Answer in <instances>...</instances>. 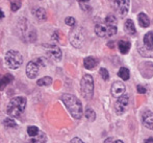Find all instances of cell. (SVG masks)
<instances>
[{
    "mask_svg": "<svg viewBox=\"0 0 153 143\" xmlns=\"http://www.w3.org/2000/svg\"><path fill=\"white\" fill-rule=\"evenodd\" d=\"M117 19L114 15H107L103 22L97 23L95 26V32L100 38H108L117 34Z\"/></svg>",
    "mask_w": 153,
    "mask_h": 143,
    "instance_id": "cell-1",
    "label": "cell"
},
{
    "mask_svg": "<svg viewBox=\"0 0 153 143\" xmlns=\"http://www.w3.org/2000/svg\"><path fill=\"white\" fill-rule=\"evenodd\" d=\"M62 101L66 106V108L70 112V114L72 115L73 118L80 119L82 117V105H81V101L76 96H74L72 94H64L62 96Z\"/></svg>",
    "mask_w": 153,
    "mask_h": 143,
    "instance_id": "cell-2",
    "label": "cell"
},
{
    "mask_svg": "<svg viewBox=\"0 0 153 143\" xmlns=\"http://www.w3.org/2000/svg\"><path fill=\"white\" fill-rule=\"evenodd\" d=\"M26 105H27V100L25 97L17 96L10 101V103L7 105L6 112H7L8 116L14 117V118H18L25 111Z\"/></svg>",
    "mask_w": 153,
    "mask_h": 143,
    "instance_id": "cell-3",
    "label": "cell"
},
{
    "mask_svg": "<svg viewBox=\"0 0 153 143\" xmlns=\"http://www.w3.org/2000/svg\"><path fill=\"white\" fill-rule=\"evenodd\" d=\"M80 90L83 98L91 100L94 94V79L90 74H85L80 81Z\"/></svg>",
    "mask_w": 153,
    "mask_h": 143,
    "instance_id": "cell-4",
    "label": "cell"
},
{
    "mask_svg": "<svg viewBox=\"0 0 153 143\" xmlns=\"http://www.w3.org/2000/svg\"><path fill=\"white\" fill-rule=\"evenodd\" d=\"M47 65V61L45 58H36V60L30 61L26 66V75L28 79H33L39 74L40 67H44Z\"/></svg>",
    "mask_w": 153,
    "mask_h": 143,
    "instance_id": "cell-5",
    "label": "cell"
},
{
    "mask_svg": "<svg viewBox=\"0 0 153 143\" xmlns=\"http://www.w3.org/2000/svg\"><path fill=\"white\" fill-rule=\"evenodd\" d=\"M5 63L10 69H18L23 63V57L17 50H8L5 55Z\"/></svg>",
    "mask_w": 153,
    "mask_h": 143,
    "instance_id": "cell-6",
    "label": "cell"
},
{
    "mask_svg": "<svg viewBox=\"0 0 153 143\" xmlns=\"http://www.w3.org/2000/svg\"><path fill=\"white\" fill-rule=\"evenodd\" d=\"M69 40H70V43L72 44L73 47H75V48H80L85 40V30L82 28H80V27H77V28H75L74 30H72L70 36H69Z\"/></svg>",
    "mask_w": 153,
    "mask_h": 143,
    "instance_id": "cell-7",
    "label": "cell"
},
{
    "mask_svg": "<svg viewBox=\"0 0 153 143\" xmlns=\"http://www.w3.org/2000/svg\"><path fill=\"white\" fill-rule=\"evenodd\" d=\"M109 1H111V7L119 16L124 17L128 14L130 0H109Z\"/></svg>",
    "mask_w": 153,
    "mask_h": 143,
    "instance_id": "cell-8",
    "label": "cell"
},
{
    "mask_svg": "<svg viewBox=\"0 0 153 143\" xmlns=\"http://www.w3.org/2000/svg\"><path fill=\"white\" fill-rule=\"evenodd\" d=\"M129 103V96L127 94H123L121 96H119L118 100L115 103V112L118 115H122L126 111L127 107Z\"/></svg>",
    "mask_w": 153,
    "mask_h": 143,
    "instance_id": "cell-9",
    "label": "cell"
},
{
    "mask_svg": "<svg viewBox=\"0 0 153 143\" xmlns=\"http://www.w3.org/2000/svg\"><path fill=\"white\" fill-rule=\"evenodd\" d=\"M47 55H49V58H52L55 62H59L62 57L61 48L57 46H54V45H51V46L48 47V49H47Z\"/></svg>",
    "mask_w": 153,
    "mask_h": 143,
    "instance_id": "cell-10",
    "label": "cell"
},
{
    "mask_svg": "<svg viewBox=\"0 0 153 143\" xmlns=\"http://www.w3.org/2000/svg\"><path fill=\"white\" fill-rule=\"evenodd\" d=\"M125 90H126V88H125V85L122 83V82L117 81L113 84V86H111V94H113V96H115V97L123 95L125 93Z\"/></svg>",
    "mask_w": 153,
    "mask_h": 143,
    "instance_id": "cell-11",
    "label": "cell"
},
{
    "mask_svg": "<svg viewBox=\"0 0 153 143\" xmlns=\"http://www.w3.org/2000/svg\"><path fill=\"white\" fill-rule=\"evenodd\" d=\"M142 122L147 129L153 131V112L145 111L142 114Z\"/></svg>",
    "mask_w": 153,
    "mask_h": 143,
    "instance_id": "cell-12",
    "label": "cell"
},
{
    "mask_svg": "<svg viewBox=\"0 0 153 143\" xmlns=\"http://www.w3.org/2000/svg\"><path fill=\"white\" fill-rule=\"evenodd\" d=\"M32 15L36 17V19L40 22H44L47 19V13L43 7H33L31 10Z\"/></svg>",
    "mask_w": 153,
    "mask_h": 143,
    "instance_id": "cell-13",
    "label": "cell"
},
{
    "mask_svg": "<svg viewBox=\"0 0 153 143\" xmlns=\"http://www.w3.org/2000/svg\"><path fill=\"white\" fill-rule=\"evenodd\" d=\"M144 46L147 50H153V31H149L144 37Z\"/></svg>",
    "mask_w": 153,
    "mask_h": 143,
    "instance_id": "cell-14",
    "label": "cell"
},
{
    "mask_svg": "<svg viewBox=\"0 0 153 143\" xmlns=\"http://www.w3.org/2000/svg\"><path fill=\"white\" fill-rule=\"evenodd\" d=\"M124 30L126 34H130V36H134L137 34V29H135L134 26V23L131 19H127L125 21V24H124Z\"/></svg>",
    "mask_w": 153,
    "mask_h": 143,
    "instance_id": "cell-15",
    "label": "cell"
},
{
    "mask_svg": "<svg viewBox=\"0 0 153 143\" xmlns=\"http://www.w3.org/2000/svg\"><path fill=\"white\" fill-rule=\"evenodd\" d=\"M97 65H98V60L94 57H88L83 60V66L85 69L91 70V69H94Z\"/></svg>",
    "mask_w": 153,
    "mask_h": 143,
    "instance_id": "cell-16",
    "label": "cell"
},
{
    "mask_svg": "<svg viewBox=\"0 0 153 143\" xmlns=\"http://www.w3.org/2000/svg\"><path fill=\"white\" fill-rule=\"evenodd\" d=\"M118 47H119V50L122 55H126V53H128V51L130 50L131 45H130V42H128V41L121 40L118 43Z\"/></svg>",
    "mask_w": 153,
    "mask_h": 143,
    "instance_id": "cell-17",
    "label": "cell"
},
{
    "mask_svg": "<svg viewBox=\"0 0 153 143\" xmlns=\"http://www.w3.org/2000/svg\"><path fill=\"white\" fill-rule=\"evenodd\" d=\"M137 19H139V23H140V25H141L142 27H148L150 25L149 17H148L146 14H144V13H141V14H139V16H137Z\"/></svg>",
    "mask_w": 153,
    "mask_h": 143,
    "instance_id": "cell-18",
    "label": "cell"
},
{
    "mask_svg": "<svg viewBox=\"0 0 153 143\" xmlns=\"http://www.w3.org/2000/svg\"><path fill=\"white\" fill-rule=\"evenodd\" d=\"M14 81V76H13L12 74H5L2 76L1 79V82H0V84H1V87H0V89L1 90H4V88H5L6 86L8 85V84H10L12 82Z\"/></svg>",
    "mask_w": 153,
    "mask_h": 143,
    "instance_id": "cell-19",
    "label": "cell"
},
{
    "mask_svg": "<svg viewBox=\"0 0 153 143\" xmlns=\"http://www.w3.org/2000/svg\"><path fill=\"white\" fill-rule=\"evenodd\" d=\"M51 84H52V79L49 76L42 77V79H40L36 82V85L39 87H47V86L51 85Z\"/></svg>",
    "mask_w": 153,
    "mask_h": 143,
    "instance_id": "cell-20",
    "label": "cell"
},
{
    "mask_svg": "<svg viewBox=\"0 0 153 143\" xmlns=\"http://www.w3.org/2000/svg\"><path fill=\"white\" fill-rule=\"evenodd\" d=\"M85 118L88 119L89 121H94L96 119V113L93 109H91L90 107H88L85 111Z\"/></svg>",
    "mask_w": 153,
    "mask_h": 143,
    "instance_id": "cell-21",
    "label": "cell"
},
{
    "mask_svg": "<svg viewBox=\"0 0 153 143\" xmlns=\"http://www.w3.org/2000/svg\"><path fill=\"white\" fill-rule=\"evenodd\" d=\"M118 75L121 77L123 81H127V79H129V75H130V73H129V70L126 68V67H121L120 70H119V72H118Z\"/></svg>",
    "mask_w": 153,
    "mask_h": 143,
    "instance_id": "cell-22",
    "label": "cell"
},
{
    "mask_svg": "<svg viewBox=\"0 0 153 143\" xmlns=\"http://www.w3.org/2000/svg\"><path fill=\"white\" fill-rule=\"evenodd\" d=\"M30 143H46V135H45V133H39L36 137L32 138Z\"/></svg>",
    "mask_w": 153,
    "mask_h": 143,
    "instance_id": "cell-23",
    "label": "cell"
},
{
    "mask_svg": "<svg viewBox=\"0 0 153 143\" xmlns=\"http://www.w3.org/2000/svg\"><path fill=\"white\" fill-rule=\"evenodd\" d=\"M10 8H12L13 12H17L19 8L21 7V0H10Z\"/></svg>",
    "mask_w": 153,
    "mask_h": 143,
    "instance_id": "cell-24",
    "label": "cell"
},
{
    "mask_svg": "<svg viewBox=\"0 0 153 143\" xmlns=\"http://www.w3.org/2000/svg\"><path fill=\"white\" fill-rule=\"evenodd\" d=\"M3 124L5 125V127H17L16 121H15L13 118H10V117H7V118L4 119Z\"/></svg>",
    "mask_w": 153,
    "mask_h": 143,
    "instance_id": "cell-25",
    "label": "cell"
},
{
    "mask_svg": "<svg viewBox=\"0 0 153 143\" xmlns=\"http://www.w3.org/2000/svg\"><path fill=\"white\" fill-rule=\"evenodd\" d=\"M27 134H28L30 137H36L39 134V129L34 125H31V127H28L27 129Z\"/></svg>",
    "mask_w": 153,
    "mask_h": 143,
    "instance_id": "cell-26",
    "label": "cell"
},
{
    "mask_svg": "<svg viewBox=\"0 0 153 143\" xmlns=\"http://www.w3.org/2000/svg\"><path fill=\"white\" fill-rule=\"evenodd\" d=\"M99 73H100L101 77H102L104 81H107L109 79V73H108V70H106L105 68H100L99 70Z\"/></svg>",
    "mask_w": 153,
    "mask_h": 143,
    "instance_id": "cell-27",
    "label": "cell"
},
{
    "mask_svg": "<svg viewBox=\"0 0 153 143\" xmlns=\"http://www.w3.org/2000/svg\"><path fill=\"white\" fill-rule=\"evenodd\" d=\"M65 23H66L67 25H69V26H75V25H76V20H75L73 17H67V18L65 19Z\"/></svg>",
    "mask_w": 153,
    "mask_h": 143,
    "instance_id": "cell-28",
    "label": "cell"
},
{
    "mask_svg": "<svg viewBox=\"0 0 153 143\" xmlns=\"http://www.w3.org/2000/svg\"><path fill=\"white\" fill-rule=\"evenodd\" d=\"M137 92H139L140 94H145V93L147 92V89H146L144 86H141V85H139L137 87Z\"/></svg>",
    "mask_w": 153,
    "mask_h": 143,
    "instance_id": "cell-29",
    "label": "cell"
},
{
    "mask_svg": "<svg viewBox=\"0 0 153 143\" xmlns=\"http://www.w3.org/2000/svg\"><path fill=\"white\" fill-rule=\"evenodd\" d=\"M70 143H85L82 141V140L80 139V138H77V137H75V138H73L72 140H71V142Z\"/></svg>",
    "mask_w": 153,
    "mask_h": 143,
    "instance_id": "cell-30",
    "label": "cell"
},
{
    "mask_svg": "<svg viewBox=\"0 0 153 143\" xmlns=\"http://www.w3.org/2000/svg\"><path fill=\"white\" fill-rule=\"evenodd\" d=\"M145 143H153V138L152 137L147 138V139L145 140Z\"/></svg>",
    "mask_w": 153,
    "mask_h": 143,
    "instance_id": "cell-31",
    "label": "cell"
},
{
    "mask_svg": "<svg viewBox=\"0 0 153 143\" xmlns=\"http://www.w3.org/2000/svg\"><path fill=\"white\" fill-rule=\"evenodd\" d=\"M111 141H113V138H108V139L105 140V142H104V143H113Z\"/></svg>",
    "mask_w": 153,
    "mask_h": 143,
    "instance_id": "cell-32",
    "label": "cell"
},
{
    "mask_svg": "<svg viewBox=\"0 0 153 143\" xmlns=\"http://www.w3.org/2000/svg\"><path fill=\"white\" fill-rule=\"evenodd\" d=\"M113 143H124V142H123L122 140H115Z\"/></svg>",
    "mask_w": 153,
    "mask_h": 143,
    "instance_id": "cell-33",
    "label": "cell"
},
{
    "mask_svg": "<svg viewBox=\"0 0 153 143\" xmlns=\"http://www.w3.org/2000/svg\"><path fill=\"white\" fill-rule=\"evenodd\" d=\"M78 1L80 2V3H82V2L83 3H85V2H89V0H78Z\"/></svg>",
    "mask_w": 153,
    "mask_h": 143,
    "instance_id": "cell-34",
    "label": "cell"
}]
</instances>
